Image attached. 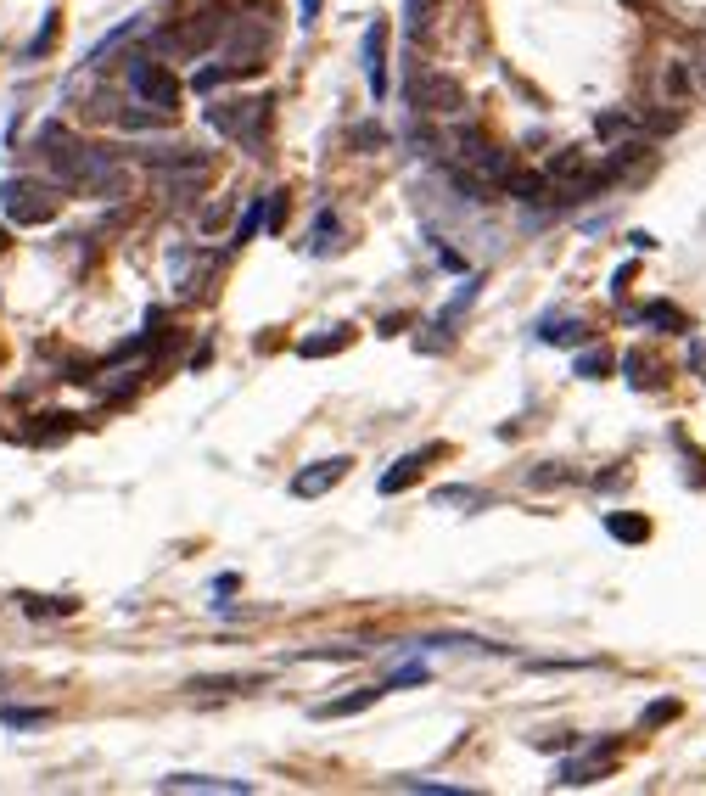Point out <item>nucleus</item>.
Returning a JSON list of instances; mask_svg holds the SVG:
<instances>
[{"label": "nucleus", "instance_id": "obj_1", "mask_svg": "<svg viewBox=\"0 0 706 796\" xmlns=\"http://www.w3.org/2000/svg\"><path fill=\"white\" fill-rule=\"evenodd\" d=\"M0 208H6V225H51L62 214V185L40 180V174H6Z\"/></svg>", "mask_w": 706, "mask_h": 796}, {"label": "nucleus", "instance_id": "obj_6", "mask_svg": "<svg viewBox=\"0 0 706 796\" xmlns=\"http://www.w3.org/2000/svg\"><path fill=\"white\" fill-rule=\"evenodd\" d=\"M359 62H365V85L376 101H387V23L370 17L365 23V40H359Z\"/></svg>", "mask_w": 706, "mask_h": 796}, {"label": "nucleus", "instance_id": "obj_30", "mask_svg": "<svg viewBox=\"0 0 706 796\" xmlns=\"http://www.w3.org/2000/svg\"><path fill=\"white\" fill-rule=\"evenodd\" d=\"M583 169H589V163H583V152H572V146H566V152H555V157H550V169H544V174L566 185V180H578Z\"/></svg>", "mask_w": 706, "mask_h": 796}, {"label": "nucleus", "instance_id": "obj_33", "mask_svg": "<svg viewBox=\"0 0 706 796\" xmlns=\"http://www.w3.org/2000/svg\"><path fill=\"white\" fill-rule=\"evenodd\" d=\"M438 505H471V511H482V505H488V494H482V488H460V483H449V488H438Z\"/></svg>", "mask_w": 706, "mask_h": 796}, {"label": "nucleus", "instance_id": "obj_34", "mask_svg": "<svg viewBox=\"0 0 706 796\" xmlns=\"http://www.w3.org/2000/svg\"><path fill=\"white\" fill-rule=\"evenodd\" d=\"M628 129H634V113H617V107H606V113L594 118V135H606V141H617Z\"/></svg>", "mask_w": 706, "mask_h": 796}, {"label": "nucleus", "instance_id": "obj_37", "mask_svg": "<svg viewBox=\"0 0 706 796\" xmlns=\"http://www.w3.org/2000/svg\"><path fill=\"white\" fill-rule=\"evenodd\" d=\"M561 483H572V471H561L550 460V466H538V471H527V488H561Z\"/></svg>", "mask_w": 706, "mask_h": 796}, {"label": "nucleus", "instance_id": "obj_46", "mask_svg": "<svg viewBox=\"0 0 706 796\" xmlns=\"http://www.w3.org/2000/svg\"><path fill=\"white\" fill-rule=\"evenodd\" d=\"M438 264H443V270H466V258L454 253V247H443V242H438Z\"/></svg>", "mask_w": 706, "mask_h": 796}, {"label": "nucleus", "instance_id": "obj_25", "mask_svg": "<svg viewBox=\"0 0 706 796\" xmlns=\"http://www.w3.org/2000/svg\"><path fill=\"white\" fill-rule=\"evenodd\" d=\"M538 337L555 342V348H578L583 337H589V326L583 320H555V314H544V326H538Z\"/></svg>", "mask_w": 706, "mask_h": 796}, {"label": "nucleus", "instance_id": "obj_26", "mask_svg": "<svg viewBox=\"0 0 706 796\" xmlns=\"http://www.w3.org/2000/svg\"><path fill=\"white\" fill-rule=\"evenodd\" d=\"M51 718H57L51 707H12V701L0 707V724H6V729H45Z\"/></svg>", "mask_w": 706, "mask_h": 796}, {"label": "nucleus", "instance_id": "obj_2", "mask_svg": "<svg viewBox=\"0 0 706 796\" xmlns=\"http://www.w3.org/2000/svg\"><path fill=\"white\" fill-rule=\"evenodd\" d=\"M269 107L275 101L269 96H236V101H219V107H208V124L225 135V141L247 146V152H264V135H269Z\"/></svg>", "mask_w": 706, "mask_h": 796}, {"label": "nucleus", "instance_id": "obj_27", "mask_svg": "<svg viewBox=\"0 0 706 796\" xmlns=\"http://www.w3.org/2000/svg\"><path fill=\"white\" fill-rule=\"evenodd\" d=\"M477 292H482V281H477V275H466V281H460V292H454V298L443 303V314H438L443 326H454V320H460V314H466L471 303H477Z\"/></svg>", "mask_w": 706, "mask_h": 796}, {"label": "nucleus", "instance_id": "obj_24", "mask_svg": "<svg viewBox=\"0 0 706 796\" xmlns=\"http://www.w3.org/2000/svg\"><path fill=\"white\" fill-rule=\"evenodd\" d=\"M606 533H611V539H622V544H645L650 539V522H645V516H634V511H606Z\"/></svg>", "mask_w": 706, "mask_h": 796}, {"label": "nucleus", "instance_id": "obj_17", "mask_svg": "<svg viewBox=\"0 0 706 796\" xmlns=\"http://www.w3.org/2000/svg\"><path fill=\"white\" fill-rule=\"evenodd\" d=\"M202 180H208V169H169L163 174V191H169L174 208H191L202 197Z\"/></svg>", "mask_w": 706, "mask_h": 796}, {"label": "nucleus", "instance_id": "obj_39", "mask_svg": "<svg viewBox=\"0 0 706 796\" xmlns=\"http://www.w3.org/2000/svg\"><path fill=\"white\" fill-rule=\"evenodd\" d=\"M353 146H370V152H376V146H387V129L382 124H353Z\"/></svg>", "mask_w": 706, "mask_h": 796}, {"label": "nucleus", "instance_id": "obj_48", "mask_svg": "<svg viewBox=\"0 0 706 796\" xmlns=\"http://www.w3.org/2000/svg\"><path fill=\"white\" fill-rule=\"evenodd\" d=\"M0 684H6V673H0Z\"/></svg>", "mask_w": 706, "mask_h": 796}, {"label": "nucleus", "instance_id": "obj_7", "mask_svg": "<svg viewBox=\"0 0 706 796\" xmlns=\"http://www.w3.org/2000/svg\"><path fill=\"white\" fill-rule=\"evenodd\" d=\"M348 466H353L348 455H331V460H320V466L297 471V477H292V494H297V499H320V494H331V488L348 477Z\"/></svg>", "mask_w": 706, "mask_h": 796}, {"label": "nucleus", "instance_id": "obj_23", "mask_svg": "<svg viewBox=\"0 0 706 796\" xmlns=\"http://www.w3.org/2000/svg\"><path fill=\"white\" fill-rule=\"evenodd\" d=\"M113 124L124 129V135H141V129H163V124H169V113H157V107H146V101H141V107H118Z\"/></svg>", "mask_w": 706, "mask_h": 796}, {"label": "nucleus", "instance_id": "obj_12", "mask_svg": "<svg viewBox=\"0 0 706 796\" xmlns=\"http://www.w3.org/2000/svg\"><path fill=\"white\" fill-rule=\"evenodd\" d=\"M382 696H387V684H370V690H353V696L320 701V707H314V718H320V724H331V718H359V712H370Z\"/></svg>", "mask_w": 706, "mask_h": 796}, {"label": "nucleus", "instance_id": "obj_47", "mask_svg": "<svg viewBox=\"0 0 706 796\" xmlns=\"http://www.w3.org/2000/svg\"><path fill=\"white\" fill-rule=\"evenodd\" d=\"M6 247H12V230H0V253H6Z\"/></svg>", "mask_w": 706, "mask_h": 796}, {"label": "nucleus", "instance_id": "obj_29", "mask_svg": "<svg viewBox=\"0 0 706 796\" xmlns=\"http://www.w3.org/2000/svg\"><path fill=\"white\" fill-rule=\"evenodd\" d=\"M572 370H578L583 382H606V376H611V354H606V348H589V354L572 359Z\"/></svg>", "mask_w": 706, "mask_h": 796}, {"label": "nucleus", "instance_id": "obj_9", "mask_svg": "<svg viewBox=\"0 0 706 796\" xmlns=\"http://www.w3.org/2000/svg\"><path fill=\"white\" fill-rule=\"evenodd\" d=\"M342 247H348V236H342V219H337V208H320V214H314L309 242H303V253H309V258H337Z\"/></svg>", "mask_w": 706, "mask_h": 796}, {"label": "nucleus", "instance_id": "obj_40", "mask_svg": "<svg viewBox=\"0 0 706 796\" xmlns=\"http://www.w3.org/2000/svg\"><path fill=\"white\" fill-rule=\"evenodd\" d=\"M426 679H432L426 668H398L393 679H387V690H410V684H426Z\"/></svg>", "mask_w": 706, "mask_h": 796}, {"label": "nucleus", "instance_id": "obj_20", "mask_svg": "<svg viewBox=\"0 0 706 796\" xmlns=\"http://www.w3.org/2000/svg\"><path fill=\"white\" fill-rule=\"evenodd\" d=\"M146 29V17H124V23H118L113 34H101L96 45H90V57H85V68H101V62H107V51H118V45L124 40H135V34Z\"/></svg>", "mask_w": 706, "mask_h": 796}, {"label": "nucleus", "instance_id": "obj_10", "mask_svg": "<svg viewBox=\"0 0 706 796\" xmlns=\"http://www.w3.org/2000/svg\"><path fill=\"white\" fill-rule=\"evenodd\" d=\"M146 163V169L169 174V169H208V152H197V146H141L135 152Z\"/></svg>", "mask_w": 706, "mask_h": 796}, {"label": "nucleus", "instance_id": "obj_28", "mask_svg": "<svg viewBox=\"0 0 706 796\" xmlns=\"http://www.w3.org/2000/svg\"><path fill=\"white\" fill-rule=\"evenodd\" d=\"M230 79H247V73L236 68V62H219V68H197V79H191V90H202V96H213L219 85H230Z\"/></svg>", "mask_w": 706, "mask_h": 796}, {"label": "nucleus", "instance_id": "obj_4", "mask_svg": "<svg viewBox=\"0 0 706 796\" xmlns=\"http://www.w3.org/2000/svg\"><path fill=\"white\" fill-rule=\"evenodd\" d=\"M230 34V6H202L185 29H163L157 34V51H169V57H202L213 40H225Z\"/></svg>", "mask_w": 706, "mask_h": 796}, {"label": "nucleus", "instance_id": "obj_38", "mask_svg": "<svg viewBox=\"0 0 706 796\" xmlns=\"http://www.w3.org/2000/svg\"><path fill=\"white\" fill-rule=\"evenodd\" d=\"M404 34L426 40V0H404Z\"/></svg>", "mask_w": 706, "mask_h": 796}, {"label": "nucleus", "instance_id": "obj_19", "mask_svg": "<svg viewBox=\"0 0 706 796\" xmlns=\"http://www.w3.org/2000/svg\"><path fill=\"white\" fill-rule=\"evenodd\" d=\"M622 376H628V387H634V393L662 387V370H656V359L639 354V348H628V354H622Z\"/></svg>", "mask_w": 706, "mask_h": 796}, {"label": "nucleus", "instance_id": "obj_32", "mask_svg": "<svg viewBox=\"0 0 706 796\" xmlns=\"http://www.w3.org/2000/svg\"><path fill=\"white\" fill-rule=\"evenodd\" d=\"M286 208H292L286 191H269V197H264V230H269V236H281V230H286Z\"/></svg>", "mask_w": 706, "mask_h": 796}, {"label": "nucleus", "instance_id": "obj_18", "mask_svg": "<svg viewBox=\"0 0 706 796\" xmlns=\"http://www.w3.org/2000/svg\"><path fill=\"white\" fill-rule=\"evenodd\" d=\"M639 326H656V331H673V337H684V331H690V314L678 309V303L656 298V303H645V309H639Z\"/></svg>", "mask_w": 706, "mask_h": 796}, {"label": "nucleus", "instance_id": "obj_36", "mask_svg": "<svg viewBox=\"0 0 706 796\" xmlns=\"http://www.w3.org/2000/svg\"><path fill=\"white\" fill-rule=\"evenodd\" d=\"M398 791H426V796H466V785H449V780H415V774H404L398 780Z\"/></svg>", "mask_w": 706, "mask_h": 796}, {"label": "nucleus", "instance_id": "obj_22", "mask_svg": "<svg viewBox=\"0 0 706 796\" xmlns=\"http://www.w3.org/2000/svg\"><path fill=\"white\" fill-rule=\"evenodd\" d=\"M57 34H62V12L51 6V12H45V23L34 29V40L23 45V62H40V57H51V51H57Z\"/></svg>", "mask_w": 706, "mask_h": 796}, {"label": "nucleus", "instance_id": "obj_45", "mask_svg": "<svg viewBox=\"0 0 706 796\" xmlns=\"http://www.w3.org/2000/svg\"><path fill=\"white\" fill-rule=\"evenodd\" d=\"M628 281H634V264H622V270L611 275V298H622V292H628Z\"/></svg>", "mask_w": 706, "mask_h": 796}, {"label": "nucleus", "instance_id": "obj_31", "mask_svg": "<svg viewBox=\"0 0 706 796\" xmlns=\"http://www.w3.org/2000/svg\"><path fill=\"white\" fill-rule=\"evenodd\" d=\"M678 712H684V707H678L673 696H662V701H650V707L639 712V729H662V724H673Z\"/></svg>", "mask_w": 706, "mask_h": 796}, {"label": "nucleus", "instance_id": "obj_14", "mask_svg": "<svg viewBox=\"0 0 706 796\" xmlns=\"http://www.w3.org/2000/svg\"><path fill=\"white\" fill-rule=\"evenodd\" d=\"M17 606H23V617H34V623H62V617L79 612L73 595H17Z\"/></svg>", "mask_w": 706, "mask_h": 796}, {"label": "nucleus", "instance_id": "obj_16", "mask_svg": "<svg viewBox=\"0 0 706 796\" xmlns=\"http://www.w3.org/2000/svg\"><path fill=\"white\" fill-rule=\"evenodd\" d=\"M157 791H236V796H247L253 785L247 780H213V774H169V780H157Z\"/></svg>", "mask_w": 706, "mask_h": 796}, {"label": "nucleus", "instance_id": "obj_41", "mask_svg": "<svg viewBox=\"0 0 706 796\" xmlns=\"http://www.w3.org/2000/svg\"><path fill=\"white\" fill-rule=\"evenodd\" d=\"M236 589H241V578H236V572H225V578L213 583V606L225 612V606H230V595H236Z\"/></svg>", "mask_w": 706, "mask_h": 796}, {"label": "nucleus", "instance_id": "obj_42", "mask_svg": "<svg viewBox=\"0 0 706 796\" xmlns=\"http://www.w3.org/2000/svg\"><path fill=\"white\" fill-rule=\"evenodd\" d=\"M320 12H325V0H297V23H303V29H314Z\"/></svg>", "mask_w": 706, "mask_h": 796}, {"label": "nucleus", "instance_id": "obj_5", "mask_svg": "<svg viewBox=\"0 0 706 796\" xmlns=\"http://www.w3.org/2000/svg\"><path fill=\"white\" fill-rule=\"evenodd\" d=\"M617 752H622V740H617V735L594 740L589 752L566 757V763H561V774H555V785H566V791H578V785H594V780H606V774H611V763H617Z\"/></svg>", "mask_w": 706, "mask_h": 796}, {"label": "nucleus", "instance_id": "obj_3", "mask_svg": "<svg viewBox=\"0 0 706 796\" xmlns=\"http://www.w3.org/2000/svg\"><path fill=\"white\" fill-rule=\"evenodd\" d=\"M124 85L135 90L146 107H157V113H169V118H174V107H180V96H185L180 79H174L163 62H152L146 51H129L124 57Z\"/></svg>", "mask_w": 706, "mask_h": 796}, {"label": "nucleus", "instance_id": "obj_13", "mask_svg": "<svg viewBox=\"0 0 706 796\" xmlns=\"http://www.w3.org/2000/svg\"><path fill=\"white\" fill-rule=\"evenodd\" d=\"M432 455H438V443H432V449H415V455H404L393 471H382V483H376V488H382V494H404V488H415V483H421V466H426Z\"/></svg>", "mask_w": 706, "mask_h": 796}, {"label": "nucleus", "instance_id": "obj_44", "mask_svg": "<svg viewBox=\"0 0 706 796\" xmlns=\"http://www.w3.org/2000/svg\"><path fill=\"white\" fill-rule=\"evenodd\" d=\"M225 219H230V202H213L208 214H202V225H208V230H219Z\"/></svg>", "mask_w": 706, "mask_h": 796}, {"label": "nucleus", "instance_id": "obj_21", "mask_svg": "<svg viewBox=\"0 0 706 796\" xmlns=\"http://www.w3.org/2000/svg\"><path fill=\"white\" fill-rule=\"evenodd\" d=\"M348 342H353L348 326H331V331H320V337H303V342H297V354H303V359H331V354H342Z\"/></svg>", "mask_w": 706, "mask_h": 796}, {"label": "nucleus", "instance_id": "obj_43", "mask_svg": "<svg viewBox=\"0 0 706 796\" xmlns=\"http://www.w3.org/2000/svg\"><path fill=\"white\" fill-rule=\"evenodd\" d=\"M538 752H566V746H578V735H550V740H533Z\"/></svg>", "mask_w": 706, "mask_h": 796}, {"label": "nucleus", "instance_id": "obj_35", "mask_svg": "<svg viewBox=\"0 0 706 796\" xmlns=\"http://www.w3.org/2000/svg\"><path fill=\"white\" fill-rule=\"evenodd\" d=\"M258 230H264V197H253V208L241 214V225H236V242H230V247H247V242L258 236Z\"/></svg>", "mask_w": 706, "mask_h": 796}, {"label": "nucleus", "instance_id": "obj_15", "mask_svg": "<svg viewBox=\"0 0 706 796\" xmlns=\"http://www.w3.org/2000/svg\"><path fill=\"white\" fill-rule=\"evenodd\" d=\"M258 673H213V679H191L185 690L191 696H241V690H258Z\"/></svg>", "mask_w": 706, "mask_h": 796}, {"label": "nucleus", "instance_id": "obj_11", "mask_svg": "<svg viewBox=\"0 0 706 796\" xmlns=\"http://www.w3.org/2000/svg\"><path fill=\"white\" fill-rule=\"evenodd\" d=\"M79 432V415H62V410H45V415H29V427H23V438L40 443V449H51V443L73 438Z\"/></svg>", "mask_w": 706, "mask_h": 796}, {"label": "nucleus", "instance_id": "obj_8", "mask_svg": "<svg viewBox=\"0 0 706 796\" xmlns=\"http://www.w3.org/2000/svg\"><path fill=\"white\" fill-rule=\"evenodd\" d=\"M550 185H555V180H550L544 169H533V174H527V169H510L499 191H505L510 202H522V208H544V202H550Z\"/></svg>", "mask_w": 706, "mask_h": 796}]
</instances>
